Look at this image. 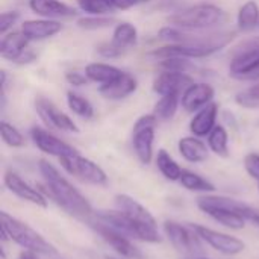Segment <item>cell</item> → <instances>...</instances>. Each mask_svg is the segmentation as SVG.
<instances>
[{"label": "cell", "instance_id": "obj_19", "mask_svg": "<svg viewBox=\"0 0 259 259\" xmlns=\"http://www.w3.org/2000/svg\"><path fill=\"white\" fill-rule=\"evenodd\" d=\"M29 8L33 14L42 18H71L77 11L61 0H29Z\"/></svg>", "mask_w": 259, "mask_h": 259}, {"label": "cell", "instance_id": "obj_3", "mask_svg": "<svg viewBox=\"0 0 259 259\" xmlns=\"http://www.w3.org/2000/svg\"><path fill=\"white\" fill-rule=\"evenodd\" d=\"M226 20V14L222 8L212 3H199L185 9H181L168 17L171 26L185 30H203L214 27Z\"/></svg>", "mask_w": 259, "mask_h": 259}, {"label": "cell", "instance_id": "obj_5", "mask_svg": "<svg viewBox=\"0 0 259 259\" xmlns=\"http://www.w3.org/2000/svg\"><path fill=\"white\" fill-rule=\"evenodd\" d=\"M94 217L97 220L103 222L105 225L111 226L112 229L118 231L120 234L126 235L131 240L150 243V244H156V243L162 241V237H161L158 229L140 226L118 209H115V211H99L97 214H94Z\"/></svg>", "mask_w": 259, "mask_h": 259}, {"label": "cell", "instance_id": "obj_31", "mask_svg": "<svg viewBox=\"0 0 259 259\" xmlns=\"http://www.w3.org/2000/svg\"><path fill=\"white\" fill-rule=\"evenodd\" d=\"M67 105L70 108V111L76 115H79L80 118H85V120H90L93 118L94 115V108L93 105L85 99L82 97L80 94H76L73 91H68L67 93Z\"/></svg>", "mask_w": 259, "mask_h": 259}, {"label": "cell", "instance_id": "obj_22", "mask_svg": "<svg viewBox=\"0 0 259 259\" xmlns=\"http://www.w3.org/2000/svg\"><path fill=\"white\" fill-rule=\"evenodd\" d=\"M29 38L20 32H8L0 41V56L6 61L15 62L29 47Z\"/></svg>", "mask_w": 259, "mask_h": 259}, {"label": "cell", "instance_id": "obj_33", "mask_svg": "<svg viewBox=\"0 0 259 259\" xmlns=\"http://www.w3.org/2000/svg\"><path fill=\"white\" fill-rule=\"evenodd\" d=\"M159 67L164 71H176V73H187V74L196 70V64L190 58H184V56L162 58L159 62Z\"/></svg>", "mask_w": 259, "mask_h": 259}, {"label": "cell", "instance_id": "obj_14", "mask_svg": "<svg viewBox=\"0 0 259 259\" xmlns=\"http://www.w3.org/2000/svg\"><path fill=\"white\" fill-rule=\"evenodd\" d=\"M30 138H32L33 144L36 146V149H39L46 155L56 156L58 159H61L64 156H70L73 153H77V150L73 146H70L68 143L62 141L61 138H58L56 135L50 134L49 131H46L39 126H33L30 129Z\"/></svg>", "mask_w": 259, "mask_h": 259}, {"label": "cell", "instance_id": "obj_16", "mask_svg": "<svg viewBox=\"0 0 259 259\" xmlns=\"http://www.w3.org/2000/svg\"><path fill=\"white\" fill-rule=\"evenodd\" d=\"M193 83H194V79L187 73L162 71L153 80V91L159 96L181 94Z\"/></svg>", "mask_w": 259, "mask_h": 259}, {"label": "cell", "instance_id": "obj_6", "mask_svg": "<svg viewBox=\"0 0 259 259\" xmlns=\"http://www.w3.org/2000/svg\"><path fill=\"white\" fill-rule=\"evenodd\" d=\"M162 229L171 246L179 253L188 258H196L203 253V241L191 225H182L175 220H167Z\"/></svg>", "mask_w": 259, "mask_h": 259}, {"label": "cell", "instance_id": "obj_34", "mask_svg": "<svg viewBox=\"0 0 259 259\" xmlns=\"http://www.w3.org/2000/svg\"><path fill=\"white\" fill-rule=\"evenodd\" d=\"M0 135H2V140L6 146L12 147V149H20L24 146V137L23 134L11 123H8L6 120H3L0 123Z\"/></svg>", "mask_w": 259, "mask_h": 259}, {"label": "cell", "instance_id": "obj_17", "mask_svg": "<svg viewBox=\"0 0 259 259\" xmlns=\"http://www.w3.org/2000/svg\"><path fill=\"white\" fill-rule=\"evenodd\" d=\"M214 88L209 83H193L190 85L181 97V105L187 112H197L199 109H202L203 106H206L208 103L212 102L214 99Z\"/></svg>", "mask_w": 259, "mask_h": 259}, {"label": "cell", "instance_id": "obj_39", "mask_svg": "<svg viewBox=\"0 0 259 259\" xmlns=\"http://www.w3.org/2000/svg\"><path fill=\"white\" fill-rule=\"evenodd\" d=\"M238 212L250 223L256 225L259 228V208L256 206H252V205H247L244 202H240L238 203Z\"/></svg>", "mask_w": 259, "mask_h": 259}, {"label": "cell", "instance_id": "obj_18", "mask_svg": "<svg viewBox=\"0 0 259 259\" xmlns=\"http://www.w3.org/2000/svg\"><path fill=\"white\" fill-rule=\"evenodd\" d=\"M217 115H219V105L215 102L208 103L202 109H199L193 120L190 121V131L194 137L203 138L208 137L212 129L217 126Z\"/></svg>", "mask_w": 259, "mask_h": 259}, {"label": "cell", "instance_id": "obj_38", "mask_svg": "<svg viewBox=\"0 0 259 259\" xmlns=\"http://www.w3.org/2000/svg\"><path fill=\"white\" fill-rule=\"evenodd\" d=\"M97 52H99V55H100V56H103V58H106V59H114V58L121 56L126 50L120 49V47H118V46H115L112 41H109V42H103V44H100V46L97 47Z\"/></svg>", "mask_w": 259, "mask_h": 259}, {"label": "cell", "instance_id": "obj_44", "mask_svg": "<svg viewBox=\"0 0 259 259\" xmlns=\"http://www.w3.org/2000/svg\"><path fill=\"white\" fill-rule=\"evenodd\" d=\"M134 2H135V5H137V3H144V2H149V0H134Z\"/></svg>", "mask_w": 259, "mask_h": 259}, {"label": "cell", "instance_id": "obj_23", "mask_svg": "<svg viewBox=\"0 0 259 259\" xmlns=\"http://www.w3.org/2000/svg\"><path fill=\"white\" fill-rule=\"evenodd\" d=\"M178 149L181 156L191 164H200L209 156V147L199 137L194 135L181 138L178 143Z\"/></svg>", "mask_w": 259, "mask_h": 259}, {"label": "cell", "instance_id": "obj_32", "mask_svg": "<svg viewBox=\"0 0 259 259\" xmlns=\"http://www.w3.org/2000/svg\"><path fill=\"white\" fill-rule=\"evenodd\" d=\"M76 3L90 15H108L117 11L112 0H76Z\"/></svg>", "mask_w": 259, "mask_h": 259}, {"label": "cell", "instance_id": "obj_2", "mask_svg": "<svg viewBox=\"0 0 259 259\" xmlns=\"http://www.w3.org/2000/svg\"><path fill=\"white\" fill-rule=\"evenodd\" d=\"M0 220H2L3 241L9 240L18 244L20 247H23L24 250H30L38 255L58 256V250L55 249V246H52L39 232H36L27 223L12 217L5 211L0 212Z\"/></svg>", "mask_w": 259, "mask_h": 259}, {"label": "cell", "instance_id": "obj_1", "mask_svg": "<svg viewBox=\"0 0 259 259\" xmlns=\"http://www.w3.org/2000/svg\"><path fill=\"white\" fill-rule=\"evenodd\" d=\"M38 168L44 179V185H39V188L46 194V197L52 199L70 215L83 222L90 220L94 215L93 206L87 200V197L68 179H65L55 165H52L46 159H41L38 162Z\"/></svg>", "mask_w": 259, "mask_h": 259}, {"label": "cell", "instance_id": "obj_37", "mask_svg": "<svg viewBox=\"0 0 259 259\" xmlns=\"http://www.w3.org/2000/svg\"><path fill=\"white\" fill-rule=\"evenodd\" d=\"M18 18H20V12H17V11L2 12V15H0V33L6 35L14 27V24L17 23Z\"/></svg>", "mask_w": 259, "mask_h": 259}, {"label": "cell", "instance_id": "obj_36", "mask_svg": "<svg viewBox=\"0 0 259 259\" xmlns=\"http://www.w3.org/2000/svg\"><path fill=\"white\" fill-rule=\"evenodd\" d=\"M237 105L246 108V109H258L259 108V80L252 87L240 91L235 96Z\"/></svg>", "mask_w": 259, "mask_h": 259}, {"label": "cell", "instance_id": "obj_40", "mask_svg": "<svg viewBox=\"0 0 259 259\" xmlns=\"http://www.w3.org/2000/svg\"><path fill=\"white\" fill-rule=\"evenodd\" d=\"M244 168L250 178L259 182V155L258 153H249L244 158Z\"/></svg>", "mask_w": 259, "mask_h": 259}, {"label": "cell", "instance_id": "obj_8", "mask_svg": "<svg viewBox=\"0 0 259 259\" xmlns=\"http://www.w3.org/2000/svg\"><path fill=\"white\" fill-rule=\"evenodd\" d=\"M61 167L71 175L73 178H76L77 181L83 182V184H90V185H106L108 184V176L105 173V170L97 165L94 161L82 156L79 152L73 153L70 156H64L59 159Z\"/></svg>", "mask_w": 259, "mask_h": 259}, {"label": "cell", "instance_id": "obj_43", "mask_svg": "<svg viewBox=\"0 0 259 259\" xmlns=\"http://www.w3.org/2000/svg\"><path fill=\"white\" fill-rule=\"evenodd\" d=\"M36 59V55L30 50V49H27L20 58H17V61L14 62V64H18V65H26V64H30V62H33Z\"/></svg>", "mask_w": 259, "mask_h": 259}, {"label": "cell", "instance_id": "obj_12", "mask_svg": "<svg viewBox=\"0 0 259 259\" xmlns=\"http://www.w3.org/2000/svg\"><path fill=\"white\" fill-rule=\"evenodd\" d=\"M231 77L243 82L259 80V52L258 50H232L229 64Z\"/></svg>", "mask_w": 259, "mask_h": 259}, {"label": "cell", "instance_id": "obj_20", "mask_svg": "<svg viewBox=\"0 0 259 259\" xmlns=\"http://www.w3.org/2000/svg\"><path fill=\"white\" fill-rule=\"evenodd\" d=\"M137 87H138L137 79L132 74L123 71V74L114 79L112 82L100 85L99 93L102 97L108 100H121V99L129 97L132 93H135Z\"/></svg>", "mask_w": 259, "mask_h": 259}, {"label": "cell", "instance_id": "obj_27", "mask_svg": "<svg viewBox=\"0 0 259 259\" xmlns=\"http://www.w3.org/2000/svg\"><path fill=\"white\" fill-rule=\"evenodd\" d=\"M137 39H138V30H137V27L132 23L123 21V23H118L114 27L112 39L111 41L115 46H118L120 49L127 50L129 47H132V46L137 44Z\"/></svg>", "mask_w": 259, "mask_h": 259}, {"label": "cell", "instance_id": "obj_26", "mask_svg": "<svg viewBox=\"0 0 259 259\" xmlns=\"http://www.w3.org/2000/svg\"><path fill=\"white\" fill-rule=\"evenodd\" d=\"M237 24L240 30L249 32L259 26V5L255 0H247L238 11Z\"/></svg>", "mask_w": 259, "mask_h": 259}, {"label": "cell", "instance_id": "obj_15", "mask_svg": "<svg viewBox=\"0 0 259 259\" xmlns=\"http://www.w3.org/2000/svg\"><path fill=\"white\" fill-rule=\"evenodd\" d=\"M115 206L118 211H121L124 215H127L137 225L144 226V228L158 229V223H156L155 217L152 215V212L146 206H143L140 202H137L134 197H131L127 194H117Z\"/></svg>", "mask_w": 259, "mask_h": 259}, {"label": "cell", "instance_id": "obj_25", "mask_svg": "<svg viewBox=\"0 0 259 259\" xmlns=\"http://www.w3.org/2000/svg\"><path fill=\"white\" fill-rule=\"evenodd\" d=\"M155 161H156L158 170L161 171V175L167 181H170V182H179V179H181V176L184 173V168L173 159V156L167 150H164V149L158 150Z\"/></svg>", "mask_w": 259, "mask_h": 259}, {"label": "cell", "instance_id": "obj_29", "mask_svg": "<svg viewBox=\"0 0 259 259\" xmlns=\"http://www.w3.org/2000/svg\"><path fill=\"white\" fill-rule=\"evenodd\" d=\"M179 184L185 190L194 191V193H214L215 191V187L212 182H209L206 178H203L194 171H190V170H184V173L179 179Z\"/></svg>", "mask_w": 259, "mask_h": 259}, {"label": "cell", "instance_id": "obj_30", "mask_svg": "<svg viewBox=\"0 0 259 259\" xmlns=\"http://www.w3.org/2000/svg\"><path fill=\"white\" fill-rule=\"evenodd\" d=\"M208 147L220 158L229 156V134L222 124H217L208 135Z\"/></svg>", "mask_w": 259, "mask_h": 259}, {"label": "cell", "instance_id": "obj_11", "mask_svg": "<svg viewBox=\"0 0 259 259\" xmlns=\"http://www.w3.org/2000/svg\"><path fill=\"white\" fill-rule=\"evenodd\" d=\"M190 225L193 226V229L197 232V235L202 238L203 243H206L209 247H212L214 250H217L223 255L235 256V255L243 253L246 249V244L237 237H232L225 232H219V231L206 228V226L193 225V223H190Z\"/></svg>", "mask_w": 259, "mask_h": 259}, {"label": "cell", "instance_id": "obj_45", "mask_svg": "<svg viewBox=\"0 0 259 259\" xmlns=\"http://www.w3.org/2000/svg\"><path fill=\"white\" fill-rule=\"evenodd\" d=\"M187 259H208V258H200V256H196V258H187Z\"/></svg>", "mask_w": 259, "mask_h": 259}, {"label": "cell", "instance_id": "obj_46", "mask_svg": "<svg viewBox=\"0 0 259 259\" xmlns=\"http://www.w3.org/2000/svg\"><path fill=\"white\" fill-rule=\"evenodd\" d=\"M106 259H117V258H111V256H106Z\"/></svg>", "mask_w": 259, "mask_h": 259}, {"label": "cell", "instance_id": "obj_47", "mask_svg": "<svg viewBox=\"0 0 259 259\" xmlns=\"http://www.w3.org/2000/svg\"><path fill=\"white\" fill-rule=\"evenodd\" d=\"M258 190H259V188H258Z\"/></svg>", "mask_w": 259, "mask_h": 259}, {"label": "cell", "instance_id": "obj_9", "mask_svg": "<svg viewBox=\"0 0 259 259\" xmlns=\"http://www.w3.org/2000/svg\"><path fill=\"white\" fill-rule=\"evenodd\" d=\"M115 253L126 259H143L141 250L134 244V240L127 238L126 235L120 234L118 231L112 229L111 226L105 225L103 222L97 220L94 215L85 222Z\"/></svg>", "mask_w": 259, "mask_h": 259}, {"label": "cell", "instance_id": "obj_4", "mask_svg": "<svg viewBox=\"0 0 259 259\" xmlns=\"http://www.w3.org/2000/svg\"><path fill=\"white\" fill-rule=\"evenodd\" d=\"M197 208L228 229H234V231L244 229L247 222L238 212V200L231 197L202 196L197 199Z\"/></svg>", "mask_w": 259, "mask_h": 259}, {"label": "cell", "instance_id": "obj_28", "mask_svg": "<svg viewBox=\"0 0 259 259\" xmlns=\"http://www.w3.org/2000/svg\"><path fill=\"white\" fill-rule=\"evenodd\" d=\"M179 103H181L179 94L161 96V99L155 103L153 114L158 117L159 121H170L176 115L178 108H179Z\"/></svg>", "mask_w": 259, "mask_h": 259}, {"label": "cell", "instance_id": "obj_10", "mask_svg": "<svg viewBox=\"0 0 259 259\" xmlns=\"http://www.w3.org/2000/svg\"><path fill=\"white\" fill-rule=\"evenodd\" d=\"M35 111L39 115V118L46 123V126L61 131V132H68V134H79L80 129L79 126L73 121L70 115L62 112L52 100L46 97H36L35 99Z\"/></svg>", "mask_w": 259, "mask_h": 259}, {"label": "cell", "instance_id": "obj_7", "mask_svg": "<svg viewBox=\"0 0 259 259\" xmlns=\"http://www.w3.org/2000/svg\"><path fill=\"white\" fill-rule=\"evenodd\" d=\"M158 117L152 114L141 115L132 129V146L137 158L143 164H150L153 159V143H155V131L158 126Z\"/></svg>", "mask_w": 259, "mask_h": 259}, {"label": "cell", "instance_id": "obj_13", "mask_svg": "<svg viewBox=\"0 0 259 259\" xmlns=\"http://www.w3.org/2000/svg\"><path fill=\"white\" fill-rule=\"evenodd\" d=\"M3 184L18 199H21L24 202H29V203H32L35 206H39V208H47L49 200H47L46 194L39 188H35V187L29 185L18 173H15L12 170H6L5 176H3Z\"/></svg>", "mask_w": 259, "mask_h": 259}, {"label": "cell", "instance_id": "obj_21", "mask_svg": "<svg viewBox=\"0 0 259 259\" xmlns=\"http://www.w3.org/2000/svg\"><path fill=\"white\" fill-rule=\"evenodd\" d=\"M62 30V24L56 20L41 18V20H26L21 24V32L33 41H41L58 35Z\"/></svg>", "mask_w": 259, "mask_h": 259}, {"label": "cell", "instance_id": "obj_42", "mask_svg": "<svg viewBox=\"0 0 259 259\" xmlns=\"http://www.w3.org/2000/svg\"><path fill=\"white\" fill-rule=\"evenodd\" d=\"M234 50H258L259 52V36H253L240 42L237 47H234Z\"/></svg>", "mask_w": 259, "mask_h": 259}, {"label": "cell", "instance_id": "obj_41", "mask_svg": "<svg viewBox=\"0 0 259 259\" xmlns=\"http://www.w3.org/2000/svg\"><path fill=\"white\" fill-rule=\"evenodd\" d=\"M65 80L73 87H83L88 83L90 79L87 77V74H82L79 71H68L65 73Z\"/></svg>", "mask_w": 259, "mask_h": 259}, {"label": "cell", "instance_id": "obj_35", "mask_svg": "<svg viewBox=\"0 0 259 259\" xmlns=\"http://www.w3.org/2000/svg\"><path fill=\"white\" fill-rule=\"evenodd\" d=\"M115 23V18L108 17V15H88V17H80L76 24L80 29L85 30H100V29H106L111 27Z\"/></svg>", "mask_w": 259, "mask_h": 259}, {"label": "cell", "instance_id": "obj_24", "mask_svg": "<svg viewBox=\"0 0 259 259\" xmlns=\"http://www.w3.org/2000/svg\"><path fill=\"white\" fill-rule=\"evenodd\" d=\"M85 74L91 82L105 85L117 79L123 74V71L114 65L105 64V62H91L85 67Z\"/></svg>", "mask_w": 259, "mask_h": 259}]
</instances>
